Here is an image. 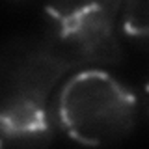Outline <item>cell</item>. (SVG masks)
<instances>
[{"mask_svg":"<svg viewBox=\"0 0 149 149\" xmlns=\"http://www.w3.org/2000/svg\"><path fill=\"white\" fill-rule=\"evenodd\" d=\"M118 2H74L47 6L52 45L71 65L114 63L121 58L116 37Z\"/></svg>","mask_w":149,"mask_h":149,"instance_id":"3","label":"cell"},{"mask_svg":"<svg viewBox=\"0 0 149 149\" xmlns=\"http://www.w3.org/2000/svg\"><path fill=\"white\" fill-rule=\"evenodd\" d=\"M123 32L142 43H149V2H127L123 6Z\"/></svg>","mask_w":149,"mask_h":149,"instance_id":"4","label":"cell"},{"mask_svg":"<svg viewBox=\"0 0 149 149\" xmlns=\"http://www.w3.org/2000/svg\"><path fill=\"white\" fill-rule=\"evenodd\" d=\"M73 65L37 37H17L0 47V130L52 127L49 97Z\"/></svg>","mask_w":149,"mask_h":149,"instance_id":"1","label":"cell"},{"mask_svg":"<svg viewBox=\"0 0 149 149\" xmlns=\"http://www.w3.org/2000/svg\"><path fill=\"white\" fill-rule=\"evenodd\" d=\"M146 97H147V106H149V82H147V86H146Z\"/></svg>","mask_w":149,"mask_h":149,"instance_id":"5","label":"cell"},{"mask_svg":"<svg viewBox=\"0 0 149 149\" xmlns=\"http://www.w3.org/2000/svg\"><path fill=\"white\" fill-rule=\"evenodd\" d=\"M136 97L101 69L71 77L60 91L56 114L71 140L90 147L119 142L136 123Z\"/></svg>","mask_w":149,"mask_h":149,"instance_id":"2","label":"cell"}]
</instances>
